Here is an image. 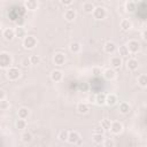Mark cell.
<instances>
[{
	"label": "cell",
	"mask_w": 147,
	"mask_h": 147,
	"mask_svg": "<svg viewBox=\"0 0 147 147\" xmlns=\"http://www.w3.org/2000/svg\"><path fill=\"white\" fill-rule=\"evenodd\" d=\"M72 1H74V0H60L61 5H63V6H65V7L70 6V5L72 3Z\"/></svg>",
	"instance_id": "ab89813d"
},
{
	"label": "cell",
	"mask_w": 147,
	"mask_h": 147,
	"mask_svg": "<svg viewBox=\"0 0 147 147\" xmlns=\"http://www.w3.org/2000/svg\"><path fill=\"white\" fill-rule=\"evenodd\" d=\"M102 145L106 146V147H114L115 146V142L113 140H110V139H105V141L102 142Z\"/></svg>",
	"instance_id": "74e56055"
},
{
	"label": "cell",
	"mask_w": 147,
	"mask_h": 147,
	"mask_svg": "<svg viewBox=\"0 0 147 147\" xmlns=\"http://www.w3.org/2000/svg\"><path fill=\"white\" fill-rule=\"evenodd\" d=\"M100 125H101V129H103L105 131H110L111 121H110V119H108V118H103V119H101Z\"/></svg>",
	"instance_id": "1f68e13d"
},
{
	"label": "cell",
	"mask_w": 147,
	"mask_h": 147,
	"mask_svg": "<svg viewBox=\"0 0 147 147\" xmlns=\"http://www.w3.org/2000/svg\"><path fill=\"white\" fill-rule=\"evenodd\" d=\"M68 137H69V131H67V130H62V131H60L59 134H57V139H59L60 141H62V142L68 141Z\"/></svg>",
	"instance_id": "d6a6232c"
},
{
	"label": "cell",
	"mask_w": 147,
	"mask_h": 147,
	"mask_svg": "<svg viewBox=\"0 0 147 147\" xmlns=\"http://www.w3.org/2000/svg\"><path fill=\"white\" fill-rule=\"evenodd\" d=\"M51 79H52V82H54V83H59V82H61L62 79H63V74H62V71L61 70H59V69H55V70H53L52 72H51Z\"/></svg>",
	"instance_id": "7c38bea8"
},
{
	"label": "cell",
	"mask_w": 147,
	"mask_h": 147,
	"mask_svg": "<svg viewBox=\"0 0 147 147\" xmlns=\"http://www.w3.org/2000/svg\"><path fill=\"white\" fill-rule=\"evenodd\" d=\"M119 26H121V29H122L123 31H129V30L132 28V23H131L130 20L123 18V20L121 21V23H119Z\"/></svg>",
	"instance_id": "cb8c5ba5"
},
{
	"label": "cell",
	"mask_w": 147,
	"mask_h": 147,
	"mask_svg": "<svg viewBox=\"0 0 147 147\" xmlns=\"http://www.w3.org/2000/svg\"><path fill=\"white\" fill-rule=\"evenodd\" d=\"M102 75H103L105 79H107V80H113V79H115V77H116V71H115L114 68L110 67V68L105 69L103 72H102Z\"/></svg>",
	"instance_id": "8fae6325"
},
{
	"label": "cell",
	"mask_w": 147,
	"mask_h": 147,
	"mask_svg": "<svg viewBox=\"0 0 147 147\" xmlns=\"http://www.w3.org/2000/svg\"><path fill=\"white\" fill-rule=\"evenodd\" d=\"M126 46H127L130 53H132V54H136V53H138L140 51V44L137 40H130L126 44Z\"/></svg>",
	"instance_id": "9c48e42d"
},
{
	"label": "cell",
	"mask_w": 147,
	"mask_h": 147,
	"mask_svg": "<svg viewBox=\"0 0 147 147\" xmlns=\"http://www.w3.org/2000/svg\"><path fill=\"white\" fill-rule=\"evenodd\" d=\"M106 98H107V94L106 93H98V94H95V105L96 106H99V107H101V106H103V105H106Z\"/></svg>",
	"instance_id": "ac0fdd59"
},
{
	"label": "cell",
	"mask_w": 147,
	"mask_h": 147,
	"mask_svg": "<svg viewBox=\"0 0 147 147\" xmlns=\"http://www.w3.org/2000/svg\"><path fill=\"white\" fill-rule=\"evenodd\" d=\"M117 101H118V98H117V95H116L115 93H109V94H107V98H106V105H107V106L113 107V106H115V105L117 103Z\"/></svg>",
	"instance_id": "9a60e30c"
},
{
	"label": "cell",
	"mask_w": 147,
	"mask_h": 147,
	"mask_svg": "<svg viewBox=\"0 0 147 147\" xmlns=\"http://www.w3.org/2000/svg\"><path fill=\"white\" fill-rule=\"evenodd\" d=\"M37 44H38V41H37V38L34 36H26L23 39V42H22L23 47L25 49H28V51H31V49L36 48Z\"/></svg>",
	"instance_id": "3957f363"
},
{
	"label": "cell",
	"mask_w": 147,
	"mask_h": 147,
	"mask_svg": "<svg viewBox=\"0 0 147 147\" xmlns=\"http://www.w3.org/2000/svg\"><path fill=\"white\" fill-rule=\"evenodd\" d=\"M2 37L7 41H11L16 36H15V30L11 28H6L2 30Z\"/></svg>",
	"instance_id": "5b68a950"
},
{
	"label": "cell",
	"mask_w": 147,
	"mask_h": 147,
	"mask_svg": "<svg viewBox=\"0 0 147 147\" xmlns=\"http://www.w3.org/2000/svg\"><path fill=\"white\" fill-rule=\"evenodd\" d=\"M76 110L78 114H82V115H85L90 111V106L86 103V102H79L77 103V107H76Z\"/></svg>",
	"instance_id": "4fadbf2b"
},
{
	"label": "cell",
	"mask_w": 147,
	"mask_h": 147,
	"mask_svg": "<svg viewBox=\"0 0 147 147\" xmlns=\"http://www.w3.org/2000/svg\"><path fill=\"white\" fill-rule=\"evenodd\" d=\"M6 76L10 82H15L21 77V70L17 67H9L6 71Z\"/></svg>",
	"instance_id": "7a4b0ae2"
},
{
	"label": "cell",
	"mask_w": 147,
	"mask_h": 147,
	"mask_svg": "<svg viewBox=\"0 0 147 147\" xmlns=\"http://www.w3.org/2000/svg\"><path fill=\"white\" fill-rule=\"evenodd\" d=\"M92 15H93L94 20L102 21V20H105V18H106V16H107V10H106V8H105V7H102V6H98V7H95V8H94V10H93Z\"/></svg>",
	"instance_id": "277c9868"
},
{
	"label": "cell",
	"mask_w": 147,
	"mask_h": 147,
	"mask_svg": "<svg viewBox=\"0 0 147 147\" xmlns=\"http://www.w3.org/2000/svg\"><path fill=\"white\" fill-rule=\"evenodd\" d=\"M14 30H15V36H16L17 38L24 39V38L26 37V30H25L24 26H22V25H17Z\"/></svg>",
	"instance_id": "d6986e66"
},
{
	"label": "cell",
	"mask_w": 147,
	"mask_h": 147,
	"mask_svg": "<svg viewBox=\"0 0 147 147\" xmlns=\"http://www.w3.org/2000/svg\"><path fill=\"white\" fill-rule=\"evenodd\" d=\"M24 6H25V8L28 10L33 11V10H36L38 8V1L37 0H25Z\"/></svg>",
	"instance_id": "7402d4cb"
},
{
	"label": "cell",
	"mask_w": 147,
	"mask_h": 147,
	"mask_svg": "<svg viewBox=\"0 0 147 147\" xmlns=\"http://www.w3.org/2000/svg\"><path fill=\"white\" fill-rule=\"evenodd\" d=\"M13 64V56L8 52H1L0 53V68L1 69H8Z\"/></svg>",
	"instance_id": "6da1fadb"
},
{
	"label": "cell",
	"mask_w": 147,
	"mask_h": 147,
	"mask_svg": "<svg viewBox=\"0 0 147 147\" xmlns=\"http://www.w3.org/2000/svg\"><path fill=\"white\" fill-rule=\"evenodd\" d=\"M21 64H22L23 67H29V65H31V61H30V57H24V59H22V61H21Z\"/></svg>",
	"instance_id": "f35d334b"
},
{
	"label": "cell",
	"mask_w": 147,
	"mask_h": 147,
	"mask_svg": "<svg viewBox=\"0 0 147 147\" xmlns=\"http://www.w3.org/2000/svg\"><path fill=\"white\" fill-rule=\"evenodd\" d=\"M1 100H6V92L3 90L0 91V101Z\"/></svg>",
	"instance_id": "60d3db41"
},
{
	"label": "cell",
	"mask_w": 147,
	"mask_h": 147,
	"mask_svg": "<svg viewBox=\"0 0 147 147\" xmlns=\"http://www.w3.org/2000/svg\"><path fill=\"white\" fill-rule=\"evenodd\" d=\"M139 67V63H138V60L137 59H129L126 61V68L127 70L130 71H136Z\"/></svg>",
	"instance_id": "e0dca14e"
},
{
	"label": "cell",
	"mask_w": 147,
	"mask_h": 147,
	"mask_svg": "<svg viewBox=\"0 0 147 147\" xmlns=\"http://www.w3.org/2000/svg\"><path fill=\"white\" fill-rule=\"evenodd\" d=\"M136 10H137V5H136V2H133V1H127V2L125 3V11H126V13L132 14V13H134Z\"/></svg>",
	"instance_id": "4316f807"
},
{
	"label": "cell",
	"mask_w": 147,
	"mask_h": 147,
	"mask_svg": "<svg viewBox=\"0 0 147 147\" xmlns=\"http://www.w3.org/2000/svg\"><path fill=\"white\" fill-rule=\"evenodd\" d=\"M64 18H65V21H68V22H74L75 20H76V16H77V13H76V10L74 9V8H68L65 11H64Z\"/></svg>",
	"instance_id": "30bf717a"
},
{
	"label": "cell",
	"mask_w": 147,
	"mask_h": 147,
	"mask_svg": "<svg viewBox=\"0 0 147 147\" xmlns=\"http://www.w3.org/2000/svg\"><path fill=\"white\" fill-rule=\"evenodd\" d=\"M9 107H10L9 101H7V100H1L0 101V109L1 110H7V109H9Z\"/></svg>",
	"instance_id": "e575fe53"
},
{
	"label": "cell",
	"mask_w": 147,
	"mask_h": 147,
	"mask_svg": "<svg viewBox=\"0 0 147 147\" xmlns=\"http://www.w3.org/2000/svg\"><path fill=\"white\" fill-rule=\"evenodd\" d=\"M64 62H65V55L63 53H60L59 52V53H55L54 54V56H53V63L55 65L61 67V65L64 64Z\"/></svg>",
	"instance_id": "52a82bcc"
},
{
	"label": "cell",
	"mask_w": 147,
	"mask_h": 147,
	"mask_svg": "<svg viewBox=\"0 0 147 147\" xmlns=\"http://www.w3.org/2000/svg\"><path fill=\"white\" fill-rule=\"evenodd\" d=\"M123 131V124L118 121H114L111 122V125H110V132L113 134H119L122 133Z\"/></svg>",
	"instance_id": "ba28073f"
},
{
	"label": "cell",
	"mask_w": 147,
	"mask_h": 147,
	"mask_svg": "<svg viewBox=\"0 0 147 147\" xmlns=\"http://www.w3.org/2000/svg\"><path fill=\"white\" fill-rule=\"evenodd\" d=\"M69 51H70L71 53H74V54L79 53V52L82 51V45H80V42H78V41H72V42L69 45Z\"/></svg>",
	"instance_id": "603a6c76"
},
{
	"label": "cell",
	"mask_w": 147,
	"mask_h": 147,
	"mask_svg": "<svg viewBox=\"0 0 147 147\" xmlns=\"http://www.w3.org/2000/svg\"><path fill=\"white\" fill-rule=\"evenodd\" d=\"M78 88H79V91H82V92H87V90H88V84H87V83H80V84L78 85Z\"/></svg>",
	"instance_id": "8d00e7d4"
},
{
	"label": "cell",
	"mask_w": 147,
	"mask_h": 147,
	"mask_svg": "<svg viewBox=\"0 0 147 147\" xmlns=\"http://www.w3.org/2000/svg\"><path fill=\"white\" fill-rule=\"evenodd\" d=\"M137 82H138V84H139L141 87H147V75H146V74L139 75L138 78H137Z\"/></svg>",
	"instance_id": "4dcf8cb0"
},
{
	"label": "cell",
	"mask_w": 147,
	"mask_h": 147,
	"mask_svg": "<svg viewBox=\"0 0 147 147\" xmlns=\"http://www.w3.org/2000/svg\"><path fill=\"white\" fill-rule=\"evenodd\" d=\"M32 134H31V132H29V131H24L23 133H22V136H21V140H22V142H24V144H29V142H31L32 141Z\"/></svg>",
	"instance_id": "f1b7e54d"
},
{
	"label": "cell",
	"mask_w": 147,
	"mask_h": 147,
	"mask_svg": "<svg viewBox=\"0 0 147 147\" xmlns=\"http://www.w3.org/2000/svg\"><path fill=\"white\" fill-rule=\"evenodd\" d=\"M118 110H119V113H121V114L126 115V114H129V113H130V110H131V106L129 105V102L122 101V102L119 103V106H118Z\"/></svg>",
	"instance_id": "ffe728a7"
},
{
	"label": "cell",
	"mask_w": 147,
	"mask_h": 147,
	"mask_svg": "<svg viewBox=\"0 0 147 147\" xmlns=\"http://www.w3.org/2000/svg\"><path fill=\"white\" fill-rule=\"evenodd\" d=\"M141 37H142V39H144L145 41H147V29H145V30L141 32Z\"/></svg>",
	"instance_id": "b9f144b4"
},
{
	"label": "cell",
	"mask_w": 147,
	"mask_h": 147,
	"mask_svg": "<svg viewBox=\"0 0 147 147\" xmlns=\"http://www.w3.org/2000/svg\"><path fill=\"white\" fill-rule=\"evenodd\" d=\"M117 52H118V55L121 57H126L130 54V51H129V48H127L126 45H122V46L117 47Z\"/></svg>",
	"instance_id": "d4e9b609"
},
{
	"label": "cell",
	"mask_w": 147,
	"mask_h": 147,
	"mask_svg": "<svg viewBox=\"0 0 147 147\" xmlns=\"http://www.w3.org/2000/svg\"><path fill=\"white\" fill-rule=\"evenodd\" d=\"M92 140H93L94 144L100 145V144H102V142L105 141V137H103L102 132H98V131H95V132L93 133V136H92Z\"/></svg>",
	"instance_id": "44dd1931"
},
{
	"label": "cell",
	"mask_w": 147,
	"mask_h": 147,
	"mask_svg": "<svg viewBox=\"0 0 147 147\" xmlns=\"http://www.w3.org/2000/svg\"><path fill=\"white\" fill-rule=\"evenodd\" d=\"M79 139H80V134L77 131H69V137H68L69 144H77Z\"/></svg>",
	"instance_id": "2e32d148"
},
{
	"label": "cell",
	"mask_w": 147,
	"mask_h": 147,
	"mask_svg": "<svg viewBox=\"0 0 147 147\" xmlns=\"http://www.w3.org/2000/svg\"><path fill=\"white\" fill-rule=\"evenodd\" d=\"M110 67L114 68L115 70L119 69L122 67V59H121V56H117V55L111 56L110 57Z\"/></svg>",
	"instance_id": "5bb4252c"
},
{
	"label": "cell",
	"mask_w": 147,
	"mask_h": 147,
	"mask_svg": "<svg viewBox=\"0 0 147 147\" xmlns=\"http://www.w3.org/2000/svg\"><path fill=\"white\" fill-rule=\"evenodd\" d=\"M15 126L17 130H24L26 129V119L25 118H17L15 122Z\"/></svg>",
	"instance_id": "83f0119b"
},
{
	"label": "cell",
	"mask_w": 147,
	"mask_h": 147,
	"mask_svg": "<svg viewBox=\"0 0 147 147\" xmlns=\"http://www.w3.org/2000/svg\"><path fill=\"white\" fill-rule=\"evenodd\" d=\"M94 8L95 7H94V5L92 2H84L83 3V10L86 14H92L93 10H94Z\"/></svg>",
	"instance_id": "f546056e"
},
{
	"label": "cell",
	"mask_w": 147,
	"mask_h": 147,
	"mask_svg": "<svg viewBox=\"0 0 147 147\" xmlns=\"http://www.w3.org/2000/svg\"><path fill=\"white\" fill-rule=\"evenodd\" d=\"M102 72H101V68L100 67H93L92 68V75L94 76V77H98V76H100Z\"/></svg>",
	"instance_id": "d590c367"
},
{
	"label": "cell",
	"mask_w": 147,
	"mask_h": 147,
	"mask_svg": "<svg viewBox=\"0 0 147 147\" xmlns=\"http://www.w3.org/2000/svg\"><path fill=\"white\" fill-rule=\"evenodd\" d=\"M103 51H105L107 54H113V53H115V52L117 51V46H116V44H115L114 41L108 40V41H106L105 45H103Z\"/></svg>",
	"instance_id": "8992f818"
},
{
	"label": "cell",
	"mask_w": 147,
	"mask_h": 147,
	"mask_svg": "<svg viewBox=\"0 0 147 147\" xmlns=\"http://www.w3.org/2000/svg\"><path fill=\"white\" fill-rule=\"evenodd\" d=\"M29 115H30V110L26 108V107H21V108H18V110H17V116L20 117V118H28L29 117Z\"/></svg>",
	"instance_id": "484cf974"
},
{
	"label": "cell",
	"mask_w": 147,
	"mask_h": 147,
	"mask_svg": "<svg viewBox=\"0 0 147 147\" xmlns=\"http://www.w3.org/2000/svg\"><path fill=\"white\" fill-rule=\"evenodd\" d=\"M30 61H31V64L32 65H36V64H39L40 63V56L39 55H31L30 56Z\"/></svg>",
	"instance_id": "836d02e7"
}]
</instances>
